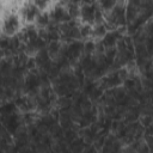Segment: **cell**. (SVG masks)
Wrapping results in <instances>:
<instances>
[{"label": "cell", "instance_id": "obj_1", "mask_svg": "<svg viewBox=\"0 0 153 153\" xmlns=\"http://www.w3.org/2000/svg\"><path fill=\"white\" fill-rule=\"evenodd\" d=\"M80 16L84 19V22L88 24L102 23V11L94 2L84 4V6L80 8Z\"/></svg>", "mask_w": 153, "mask_h": 153}, {"label": "cell", "instance_id": "obj_2", "mask_svg": "<svg viewBox=\"0 0 153 153\" xmlns=\"http://www.w3.org/2000/svg\"><path fill=\"white\" fill-rule=\"evenodd\" d=\"M108 22L114 26H118V25L124 24V22H126V8L123 6H120V5H114L111 7L110 13H109Z\"/></svg>", "mask_w": 153, "mask_h": 153}, {"label": "cell", "instance_id": "obj_3", "mask_svg": "<svg viewBox=\"0 0 153 153\" xmlns=\"http://www.w3.org/2000/svg\"><path fill=\"white\" fill-rule=\"evenodd\" d=\"M18 27H19V20H18V17L16 14H10L5 18L2 29L7 36L14 35L18 31Z\"/></svg>", "mask_w": 153, "mask_h": 153}, {"label": "cell", "instance_id": "obj_4", "mask_svg": "<svg viewBox=\"0 0 153 153\" xmlns=\"http://www.w3.org/2000/svg\"><path fill=\"white\" fill-rule=\"evenodd\" d=\"M39 13H41V11H39L32 2L26 4V5L23 7V10H22V14H23V17H24V19H25L26 22H33V20L38 17Z\"/></svg>", "mask_w": 153, "mask_h": 153}, {"label": "cell", "instance_id": "obj_5", "mask_svg": "<svg viewBox=\"0 0 153 153\" xmlns=\"http://www.w3.org/2000/svg\"><path fill=\"white\" fill-rule=\"evenodd\" d=\"M49 16H50V19L53 22H55V23H65V22L71 20V17L68 16L66 8L60 7V6L59 7H55Z\"/></svg>", "mask_w": 153, "mask_h": 153}, {"label": "cell", "instance_id": "obj_6", "mask_svg": "<svg viewBox=\"0 0 153 153\" xmlns=\"http://www.w3.org/2000/svg\"><path fill=\"white\" fill-rule=\"evenodd\" d=\"M68 16L71 17V19L75 18L76 16L80 14V8H79V5L78 4H74V2H68V7L66 8Z\"/></svg>", "mask_w": 153, "mask_h": 153}, {"label": "cell", "instance_id": "obj_7", "mask_svg": "<svg viewBox=\"0 0 153 153\" xmlns=\"http://www.w3.org/2000/svg\"><path fill=\"white\" fill-rule=\"evenodd\" d=\"M105 33H106V25L103 24V23L96 24V26L91 31V35H94V36H98V37H103Z\"/></svg>", "mask_w": 153, "mask_h": 153}, {"label": "cell", "instance_id": "obj_8", "mask_svg": "<svg viewBox=\"0 0 153 153\" xmlns=\"http://www.w3.org/2000/svg\"><path fill=\"white\" fill-rule=\"evenodd\" d=\"M37 19V24L39 26H48L49 23H50V16L48 13H39L38 17L36 18Z\"/></svg>", "mask_w": 153, "mask_h": 153}, {"label": "cell", "instance_id": "obj_9", "mask_svg": "<svg viewBox=\"0 0 153 153\" xmlns=\"http://www.w3.org/2000/svg\"><path fill=\"white\" fill-rule=\"evenodd\" d=\"M32 4L41 11V10H44L48 6L49 0H32Z\"/></svg>", "mask_w": 153, "mask_h": 153}, {"label": "cell", "instance_id": "obj_10", "mask_svg": "<svg viewBox=\"0 0 153 153\" xmlns=\"http://www.w3.org/2000/svg\"><path fill=\"white\" fill-rule=\"evenodd\" d=\"M91 26L90 25H86V26H82V27H79V33H80V37H87L91 35Z\"/></svg>", "mask_w": 153, "mask_h": 153}, {"label": "cell", "instance_id": "obj_11", "mask_svg": "<svg viewBox=\"0 0 153 153\" xmlns=\"http://www.w3.org/2000/svg\"><path fill=\"white\" fill-rule=\"evenodd\" d=\"M63 1H67V2H68V0H63Z\"/></svg>", "mask_w": 153, "mask_h": 153}]
</instances>
